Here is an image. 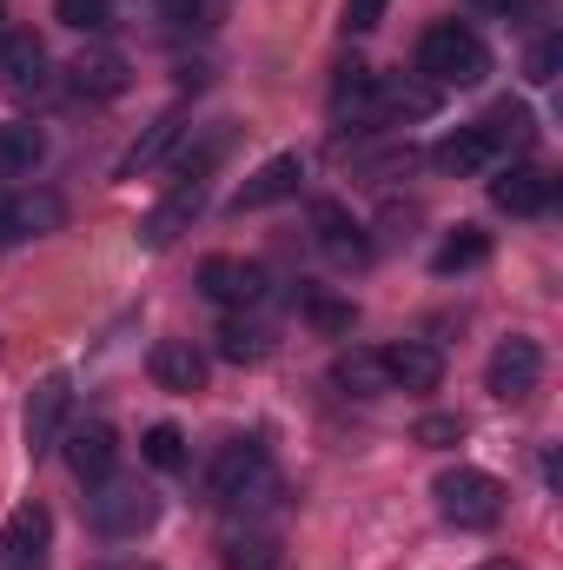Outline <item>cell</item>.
I'll return each mask as SVG.
<instances>
[{
    "instance_id": "cell-19",
    "label": "cell",
    "mask_w": 563,
    "mask_h": 570,
    "mask_svg": "<svg viewBox=\"0 0 563 570\" xmlns=\"http://www.w3.org/2000/svg\"><path fill=\"white\" fill-rule=\"evenodd\" d=\"M199 199H206V179H179V186L159 199V213L140 226V239H146V246H172V233L199 213Z\"/></svg>"
},
{
    "instance_id": "cell-17",
    "label": "cell",
    "mask_w": 563,
    "mask_h": 570,
    "mask_svg": "<svg viewBox=\"0 0 563 570\" xmlns=\"http://www.w3.org/2000/svg\"><path fill=\"white\" fill-rule=\"evenodd\" d=\"M332 385L352 392V399H385V392H392V379H385V352H365V345L338 352V358H332Z\"/></svg>"
},
{
    "instance_id": "cell-5",
    "label": "cell",
    "mask_w": 563,
    "mask_h": 570,
    "mask_svg": "<svg viewBox=\"0 0 563 570\" xmlns=\"http://www.w3.org/2000/svg\"><path fill=\"white\" fill-rule=\"evenodd\" d=\"M312 233H318V253H325L338 273L372 266V239H365V226H358L338 199H318V206H312Z\"/></svg>"
},
{
    "instance_id": "cell-25",
    "label": "cell",
    "mask_w": 563,
    "mask_h": 570,
    "mask_svg": "<svg viewBox=\"0 0 563 570\" xmlns=\"http://www.w3.org/2000/svg\"><path fill=\"white\" fill-rule=\"evenodd\" d=\"M484 134H491V146H497V153H504V146L517 153V146L537 140V120H531V107H517V100H497V107L484 114Z\"/></svg>"
},
{
    "instance_id": "cell-6",
    "label": "cell",
    "mask_w": 563,
    "mask_h": 570,
    "mask_svg": "<svg viewBox=\"0 0 563 570\" xmlns=\"http://www.w3.org/2000/svg\"><path fill=\"white\" fill-rule=\"evenodd\" d=\"M199 292H206L213 305H226V312H239V305H259V298H266V266H253V259H233V253H213V259L199 266Z\"/></svg>"
},
{
    "instance_id": "cell-36",
    "label": "cell",
    "mask_w": 563,
    "mask_h": 570,
    "mask_svg": "<svg viewBox=\"0 0 563 570\" xmlns=\"http://www.w3.org/2000/svg\"><path fill=\"white\" fill-rule=\"evenodd\" d=\"M20 233H13V193H0V246H13Z\"/></svg>"
},
{
    "instance_id": "cell-31",
    "label": "cell",
    "mask_w": 563,
    "mask_h": 570,
    "mask_svg": "<svg viewBox=\"0 0 563 570\" xmlns=\"http://www.w3.org/2000/svg\"><path fill=\"white\" fill-rule=\"evenodd\" d=\"M305 318H312L318 332H332V338H345V332L358 325V305H352V298H305Z\"/></svg>"
},
{
    "instance_id": "cell-27",
    "label": "cell",
    "mask_w": 563,
    "mask_h": 570,
    "mask_svg": "<svg viewBox=\"0 0 563 570\" xmlns=\"http://www.w3.org/2000/svg\"><path fill=\"white\" fill-rule=\"evenodd\" d=\"M67 219V206L53 199V193H13V233L27 239V233H53Z\"/></svg>"
},
{
    "instance_id": "cell-7",
    "label": "cell",
    "mask_w": 563,
    "mask_h": 570,
    "mask_svg": "<svg viewBox=\"0 0 563 570\" xmlns=\"http://www.w3.org/2000/svg\"><path fill=\"white\" fill-rule=\"evenodd\" d=\"M491 392L504 399V405H517V399H531L537 392V379H544V345L537 338H504L497 352H491Z\"/></svg>"
},
{
    "instance_id": "cell-26",
    "label": "cell",
    "mask_w": 563,
    "mask_h": 570,
    "mask_svg": "<svg viewBox=\"0 0 563 570\" xmlns=\"http://www.w3.org/2000/svg\"><path fill=\"white\" fill-rule=\"evenodd\" d=\"M179 134H186V120H179V114H166V120H152V134H146V140L134 146V153H127V166H120V173L134 179V173H146V166H159V159H166V153L179 146Z\"/></svg>"
},
{
    "instance_id": "cell-40",
    "label": "cell",
    "mask_w": 563,
    "mask_h": 570,
    "mask_svg": "<svg viewBox=\"0 0 563 570\" xmlns=\"http://www.w3.org/2000/svg\"><path fill=\"white\" fill-rule=\"evenodd\" d=\"M120 570H152V564H120Z\"/></svg>"
},
{
    "instance_id": "cell-29",
    "label": "cell",
    "mask_w": 563,
    "mask_h": 570,
    "mask_svg": "<svg viewBox=\"0 0 563 570\" xmlns=\"http://www.w3.org/2000/svg\"><path fill=\"white\" fill-rule=\"evenodd\" d=\"M140 458L152 464V471H179L186 464V438H179V425H152L140 444Z\"/></svg>"
},
{
    "instance_id": "cell-2",
    "label": "cell",
    "mask_w": 563,
    "mask_h": 570,
    "mask_svg": "<svg viewBox=\"0 0 563 570\" xmlns=\"http://www.w3.org/2000/svg\"><path fill=\"white\" fill-rule=\"evenodd\" d=\"M431 498H437L444 524H457V531H491V524L504 518V484H497L491 471H471V464H457V471H437Z\"/></svg>"
},
{
    "instance_id": "cell-4",
    "label": "cell",
    "mask_w": 563,
    "mask_h": 570,
    "mask_svg": "<svg viewBox=\"0 0 563 570\" xmlns=\"http://www.w3.org/2000/svg\"><path fill=\"white\" fill-rule=\"evenodd\" d=\"M152 518H159V498L146 484H120V478L93 484V524L107 538H140V531H152Z\"/></svg>"
},
{
    "instance_id": "cell-30",
    "label": "cell",
    "mask_w": 563,
    "mask_h": 570,
    "mask_svg": "<svg viewBox=\"0 0 563 570\" xmlns=\"http://www.w3.org/2000/svg\"><path fill=\"white\" fill-rule=\"evenodd\" d=\"M53 13H60L73 33H107V27H113V0H53Z\"/></svg>"
},
{
    "instance_id": "cell-22",
    "label": "cell",
    "mask_w": 563,
    "mask_h": 570,
    "mask_svg": "<svg viewBox=\"0 0 563 570\" xmlns=\"http://www.w3.org/2000/svg\"><path fill=\"white\" fill-rule=\"evenodd\" d=\"M47 159V134L33 120H7L0 127V179H27Z\"/></svg>"
},
{
    "instance_id": "cell-3",
    "label": "cell",
    "mask_w": 563,
    "mask_h": 570,
    "mask_svg": "<svg viewBox=\"0 0 563 570\" xmlns=\"http://www.w3.org/2000/svg\"><path fill=\"white\" fill-rule=\"evenodd\" d=\"M273 484V451H266V438H233V444H219V458H213V498L219 504H246L253 491H266Z\"/></svg>"
},
{
    "instance_id": "cell-32",
    "label": "cell",
    "mask_w": 563,
    "mask_h": 570,
    "mask_svg": "<svg viewBox=\"0 0 563 570\" xmlns=\"http://www.w3.org/2000/svg\"><path fill=\"white\" fill-rule=\"evenodd\" d=\"M557 67H563V40H557V33H544V40L531 47V60H524V80H531V87H551V80H557Z\"/></svg>"
},
{
    "instance_id": "cell-20",
    "label": "cell",
    "mask_w": 563,
    "mask_h": 570,
    "mask_svg": "<svg viewBox=\"0 0 563 570\" xmlns=\"http://www.w3.org/2000/svg\"><path fill=\"white\" fill-rule=\"evenodd\" d=\"M67 73H73V94H80V100H113V94H127V60H120V53H80Z\"/></svg>"
},
{
    "instance_id": "cell-14",
    "label": "cell",
    "mask_w": 563,
    "mask_h": 570,
    "mask_svg": "<svg viewBox=\"0 0 563 570\" xmlns=\"http://www.w3.org/2000/svg\"><path fill=\"white\" fill-rule=\"evenodd\" d=\"M431 166L451 173V179H477V173L497 166V146H491L484 127H457V134H444V140L431 146Z\"/></svg>"
},
{
    "instance_id": "cell-39",
    "label": "cell",
    "mask_w": 563,
    "mask_h": 570,
    "mask_svg": "<svg viewBox=\"0 0 563 570\" xmlns=\"http://www.w3.org/2000/svg\"><path fill=\"white\" fill-rule=\"evenodd\" d=\"M0 33H7V0H0Z\"/></svg>"
},
{
    "instance_id": "cell-21",
    "label": "cell",
    "mask_w": 563,
    "mask_h": 570,
    "mask_svg": "<svg viewBox=\"0 0 563 570\" xmlns=\"http://www.w3.org/2000/svg\"><path fill=\"white\" fill-rule=\"evenodd\" d=\"M484 259H491V233H484V226H457V233H444V239H437L431 273H437V279H451V273H471V266H484Z\"/></svg>"
},
{
    "instance_id": "cell-24",
    "label": "cell",
    "mask_w": 563,
    "mask_h": 570,
    "mask_svg": "<svg viewBox=\"0 0 563 570\" xmlns=\"http://www.w3.org/2000/svg\"><path fill=\"white\" fill-rule=\"evenodd\" d=\"M226 570H285V551L273 531H246V538H226Z\"/></svg>"
},
{
    "instance_id": "cell-34",
    "label": "cell",
    "mask_w": 563,
    "mask_h": 570,
    "mask_svg": "<svg viewBox=\"0 0 563 570\" xmlns=\"http://www.w3.org/2000/svg\"><path fill=\"white\" fill-rule=\"evenodd\" d=\"M392 0H345V33H372Z\"/></svg>"
},
{
    "instance_id": "cell-37",
    "label": "cell",
    "mask_w": 563,
    "mask_h": 570,
    "mask_svg": "<svg viewBox=\"0 0 563 570\" xmlns=\"http://www.w3.org/2000/svg\"><path fill=\"white\" fill-rule=\"evenodd\" d=\"M464 7H477V13H511L517 0H464Z\"/></svg>"
},
{
    "instance_id": "cell-10",
    "label": "cell",
    "mask_w": 563,
    "mask_h": 570,
    "mask_svg": "<svg viewBox=\"0 0 563 570\" xmlns=\"http://www.w3.org/2000/svg\"><path fill=\"white\" fill-rule=\"evenodd\" d=\"M0 87L7 94H40L47 87V47L33 27H7L0 33Z\"/></svg>"
},
{
    "instance_id": "cell-1",
    "label": "cell",
    "mask_w": 563,
    "mask_h": 570,
    "mask_svg": "<svg viewBox=\"0 0 563 570\" xmlns=\"http://www.w3.org/2000/svg\"><path fill=\"white\" fill-rule=\"evenodd\" d=\"M418 73L431 87H477L491 73V47L471 27H457V20H437L418 40Z\"/></svg>"
},
{
    "instance_id": "cell-12",
    "label": "cell",
    "mask_w": 563,
    "mask_h": 570,
    "mask_svg": "<svg viewBox=\"0 0 563 570\" xmlns=\"http://www.w3.org/2000/svg\"><path fill=\"white\" fill-rule=\"evenodd\" d=\"M332 120L338 127H372L378 120V73L372 67H358V60L338 67V80H332Z\"/></svg>"
},
{
    "instance_id": "cell-8",
    "label": "cell",
    "mask_w": 563,
    "mask_h": 570,
    "mask_svg": "<svg viewBox=\"0 0 563 570\" xmlns=\"http://www.w3.org/2000/svg\"><path fill=\"white\" fill-rule=\"evenodd\" d=\"M47 544H53V518L40 504H20L0 531V570H47Z\"/></svg>"
},
{
    "instance_id": "cell-11",
    "label": "cell",
    "mask_w": 563,
    "mask_h": 570,
    "mask_svg": "<svg viewBox=\"0 0 563 570\" xmlns=\"http://www.w3.org/2000/svg\"><path fill=\"white\" fill-rule=\"evenodd\" d=\"M146 372H152L159 392H199V385H206V352H199L192 338H159V345L146 352Z\"/></svg>"
},
{
    "instance_id": "cell-38",
    "label": "cell",
    "mask_w": 563,
    "mask_h": 570,
    "mask_svg": "<svg viewBox=\"0 0 563 570\" xmlns=\"http://www.w3.org/2000/svg\"><path fill=\"white\" fill-rule=\"evenodd\" d=\"M477 570H524V564H511V558H491V564H477Z\"/></svg>"
},
{
    "instance_id": "cell-15",
    "label": "cell",
    "mask_w": 563,
    "mask_h": 570,
    "mask_svg": "<svg viewBox=\"0 0 563 570\" xmlns=\"http://www.w3.org/2000/svg\"><path fill=\"white\" fill-rule=\"evenodd\" d=\"M60 419H67V372H47L27 399V451H53L60 444Z\"/></svg>"
},
{
    "instance_id": "cell-13",
    "label": "cell",
    "mask_w": 563,
    "mask_h": 570,
    "mask_svg": "<svg viewBox=\"0 0 563 570\" xmlns=\"http://www.w3.org/2000/svg\"><path fill=\"white\" fill-rule=\"evenodd\" d=\"M67 464H73L80 484H107L113 464H120V438H113V425H73L67 431Z\"/></svg>"
},
{
    "instance_id": "cell-16",
    "label": "cell",
    "mask_w": 563,
    "mask_h": 570,
    "mask_svg": "<svg viewBox=\"0 0 563 570\" xmlns=\"http://www.w3.org/2000/svg\"><path fill=\"white\" fill-rule=\"evenodd\" d=\"M298 179H305V166H298V153H279V159H266L246 186H239V199H233V213H259V206H279L298 193Z\"/></svg>"
},
{
    "instance_id": "cell-28",
    "label": "cell",
    "mask_w": 563,
    "mask_h": 570,
    "mask_svg": "<svg viewBox=\"0 0 563 570\" xmlns=\"http://www.w3.org/2000/svg\"><path fill=\"white\" fill-rule=\"evenodd\" d=\"M273 352V338L259 332V325H246V318H226L219 325V358H233V365H259Z\"/></svg>"
},
{
    "instance_id": "cell-18",
    "label": "cell",
    "mask_w": 563,
    "mask_h": 570,
    "mask_svg": "<svg viewBox=\"0 0 563 570\" xmlns=\"http://www.w3.org/2000/svg\"><path fill=\"white\" fill-rule=\"evenodd\" d=\"M385 379H392V392H437L444 358L431 345H392L385 352Z\"/></svg>"
},
{
    "instance_id": "cell-33",
    "label": "cell",
    "mask_w": 563,
    "mask_h": 570,
    "mask_svg": "<svg viewBox=\"0 0 563 570\" xmlns=\"http://www.w3.org/2000/svg\"><path fill=\"white\" fill-rule=\"evenodd\" d=\"M464 438V419L457 412H424L418 419V444H431V451H444V444H457Z\"/></svg>"
},
{
    "instance_id": "cell-35",
    "label": "cell",
    "mask_w": 563,
    "mask_h": 570,
    "mask_svg": "<svg viewBox=\"0 0 563 570\" xmlns=\"http://www.w3.org/2000/svg\"><path fill=\"white\" fill-rule=\"evenodd\" d=\"M159 13H166L172 27H186V20H199V0H159Z\"/></svg>"
},
{
    "instance_id": "cell-9",
    "label": "cell",
    "mask_w": 563,
    "mask_h": 570,
    "mask_svg": "<svg viewBox=\"0 0 563 570\" xmlns=\"http://www.w3.org/2000/svg\"><path fill=\"white\" fill-rule=\"evenodd\" d=\"M551 173L544 166H504L497 179H491V206L497 213H511V219H537V213H551Z\"/></svg>"
},
{
    "instance_id": "cell-23",
    "label": "cell",
    "mask_w": 563,
    "mask_h": 570,
    "mask_svg": "<svg viewBox=\"0 0 563 570\" xmlns=\"http://www.w3.org/2000/svg\"><path fill=\"white\" fill-rule=\"evenodd\" d=\"M437 87L431 80H378V120H431Z\"/></svg>"
}]
</instances>
